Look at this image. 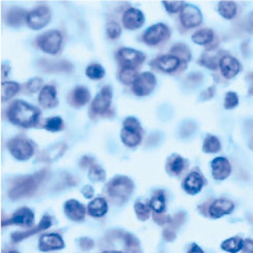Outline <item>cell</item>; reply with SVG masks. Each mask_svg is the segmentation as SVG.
<instances>
[{
    "instance_id": "27",
    "label": "cell",
    "mask_w": 253,
    "mask_h": 253,
    "mask_svg": "<svg viewBox=\"0 0 253 253\" xmlns=\"http://www.w3.org/2000/svg\"><path fill=\"white\" fill-rule=\"evenodd\" d=\"M90 92L89 90L84 87V86H78L77 88L74 89L71 100H72V105H74L77 108H81L85 106L86 103L90 100Z\"/></svg>"
},
{
    "instance_id": "44",
    "label": "cell",
    "mask_w": 253,
    "mask_h": 253,
    "mask_svg": "<svg viewBox=\"0 0 253 253\" xmlns=\"http://www.w3.org/2000/svg\"><path fill=\"white\" fill-rule=\"evenodd\" d=\"M108 38L111 40H117L121 34V27L117 22H110L107 25Z\"/></svg>"
},
{
    "instance_id": "7",
    "label": "cell",
    "mask_w": 253,
    "mask_h": 253,
    "mask_svg": "<svg viewBox=\"0 0 253 253\" xmlns=\"http://www.w3.org/2000/svg\"><path fill=\"white\" fill-rule=\"evenodd\" d=\"M10 154L18 160H27L34 153V147L32 143L23 137H15L6 144Z\"/></svg>"
},
{
    "instance_id": "50",
    "label": "cell",
    "mask_w": 253,
    "mask_h": 253,
    "mask_svg": "<svg viewBox=\"0 0 253 253\" xmlns=\"http://www.w3.org/2000/svg\"><path fill=\"white\" fill-rule=\"evenodd\" d=\"M82 193L84 194L85 198L91 199L92 197H93L94 190H93V188H92L90 185H87V186H85V187L82 189Z\"/></svg>"
},
{
    "instance_id": "45",
    "label": "cell",
    "mask_w": 253,
    "mask_h": 253,
    "mask_svg": "<svg viewBox=\"0 0 253 253\" xmlns=\"http://www.w3.org/2000/svg\"><path fill=\"white\" fill-rule=\"evenodd\" d=\"M163 4L169 14H176L185 6V2L180 1V0H178V1H163Z\"/></svg>"
},
{
    "instance_id": "17",
    "label": "cell",
    "mask_w": 253,
    "mask_h": 253,
    "mask_svg": "<svg viewBox=\"0 0 253 253\" xmlns=\"http://www.w3.org/2000/svg\"><path fill=\"white\" fill-rule=\"evenodd\" d=\"M39 248L41 251L48 252L52 250H60L64 248V241L61 236L57 234L42 235L40 238Z\"/></svg>"
},
{
    "instance_id": "31",
    "label": "cell",
    "mask_w": 253,
    "mask_h": 253,
    "mask_svg": "<svg viewBox=\"0 0 253 253\" xmlns=\"http://www.w3.org/2000/svg\"><path fill=\"white\" fill-rule=\"evenodd\" d=\"M218 11H219V14L223 18L231 20L237 14V5L234 1H229V0H226V1H220L219 4H218Z\"/></svg>"
},
{
    "instance_id": "24",
    "label": "cell",
    "mask_w": 253,
    "mask_h": 253,
    "mask_svg": "<svg viewBox=\"0 0 253 253\" xmlns=\"http://www.w3.org/2000/svg\"><path fill=\"white\" fill-rule=\"evenodd\" d=\"M235 208L234 203L228 200L224 199H219L215 201L209 209L210 216L213 218H220L224 215H227L229 213H232V211Z\"/></svg>"
},
{
    "instance_id": "46",
    "label": "cell",
    "mask_w": 253,
    "mask_h": 253,
    "mask_svg": "<svg viewBox=\"0 0 253 253\" xmlns=\"http://www.w3.org/2000/svg\"><path fill=\"white\" fill-rule=\"evenodd\" d=\"M238 103H239V98L235 92H227L225 95V100H224V108L227 110L234 109L235 107L238 106Z\"/></svg>"
},
{
    "instance_id": "36",
    "label": "cell",
    "mask_w": 253,
    "mask_h": 253,
    "mask_svg": "<svg viewBox=\"0 0 253 253\" xmlns=\"http://www.w3.org/2000/svg\"><path fill=\"white\" fill-rule=\"evenodd\" d=\"M184 165H185L184 159L179 155H175L169 160L167 169L171 175L179 176L184 169Z\"/></svg>"
},
{
    "instance_id": "32",
    "label": "cell",
    "mask_w": 253,
    "mask_h": 253,
    "mask_svg": "<svg viewBox=\"0 0 253 253\" xmlns=\"http://www.w3.org/2000/svg\"><path fill=\"white\" fill-rule=\"evenodd\" d=\"M170 53L171 55L178 57V58L184 63L188 62L191 59V52L187 45L184 43H177L175 45H172Z\"/></svg>"
},
{
    "instance_id": "53",
    "label": "cell",
    "mask_w": 253,
    "mask_h": 253,
    "mask_svg": "<svg viewBox=\"0 0 253 253\" xmlns=\"http://www.w3.org/2000/svg\"><path fill=\"white\" fill-rule=\"evenodd\" d=\"M188 253H204L202 248L200 246H198L197 244H192V246L190 247Z\"/></svg>"
},
{
    "instance_id": "22",
    "label": "cell",
    "mask_w": 253,
    "mask_h": 253,
    "mask_svg": "<svg viewBox=\"0 0 253 253\" xmlns=\"http://www.w3.org/2000/svg\"><path fill=\"white\" fill-rule=\"evenodd\" d=\"M219 66L223 77L226 79H232L236 77L241 70L240 62L232 56L222 57L219 61Z\"/></svg>"
},
{
    "instance_id": "15",
    "label": "cell",
    "mask_w": 253,
    "mask_h": 253,
    "mask_svg": "<svg viewBox=\"0 0 253 253\" xmlns=\"http://www.w3.org/2000/svg\"><path fill=\"white\" fill-rule=\"evenodd\" d=\"M212 176L215 180L222 181L231 175L232 167L225 157H216L211 163Z\"/></svg>"
},
{
    "instance_id": "34",
    "label": "cell",
    "mask_w": 253,
    "mask_h": 253,
    "mask_svg": "<svg viewBox=\"0 0 253 253\" xmlns=\"http://www.w3.org/2000/svg\"><path fill=\"white\" fill-rule=\"evenodd\" d=\"M192 42L197 44H208L214 39V32L211 29H202L192 36Z\"/></svg>"
},
{
    "instance_id": "38",
    "label": "cell",
    "mask_w": 253,
    "mask_h": 253,
    "mask_svg": "<svg viewBox=\"0 0 253 253\" xmlns=\"http://www.w3.org/2000/svg\"><path fill=\"white\" fill-rule=\"evenodd\" d=\"M220 142L214 135H209L206 137V140L203 145V150L206 153H217L218 151H220Z\"/></svg>"
},
{
    "instance_id": "11",
    "label": "cell",
    "mask_w": 253,
    "mask_h": 253,
    "mask_svg": "<svg viewBox=\"0 0 253 253\" xmlns=\"http://www.w3.org/2000/svg\"><path fill=\"white\" fill-rule=\"evenodd\" d=\"M113 91L110 86H105L92 101L91 113L92 115H102L108 112L112 103Z\"/></svg>"
},
{
    "instance_id": "33",
    "label": "cell",
    "mask_w": 253,
    "mask_h": 253,
    "mask_svg": "<svg viewBox=\"0 0 253 253\" xmlns=\"http://www.w3.org/2000/svg\"><path fill=\"white\" fill-rule=\"evenodd\" d=\"M65 149L66 145H58L57 147H51L48 150L43 151L41 154L40 159L43 160V162H52V160H55L56 158L61 156L65 151Z\"/></svg>"
},
{
    "instance_id": "10",
    "label": "cell",
    "mask_w": 253,
    "mask_h": 253,
    "mask_svg": "<svg viewBox=\"0 0 253 253\" xmlns=\"http://www.w3.org/2000/svg\"><path fill=\"white\" fill-rule=\"evenodd\" d=\"M117 60L124 67H139L146 59V56L140 52L129 48H122L117 52Z\"/></svg>"
},
{
    "instance_id": "41",
    "label": "cell",
    "mask_w": 253,
    "mask_h": 253,
    "mask_svg": "<svg viewBox=\"0 0 253 253\" xmlns=\"http://www.w3.org/2000/svg\"><path fill=\"white\" fill-rule=\"evenodd\" d=\"M106 75V71L100 64H90L86 68V76L91 80H100Z\"/></svg>"
},
{
    "instance_id": "23",
    "label": "cell",
    "mask_w": 253,
    "mask_h": 253,
    "mask_svg": "<svg viewBox=\"0 0 253 253\" xmlns=\"http://www.w3.org/2000/svg\"><path fill=\"white\" fill-rule=\"evenodd\" d=\"M181 60L174 55H164L160 56L154 61L158 70L165 73H174L178 70L181 64Z\"/></svg>"
},
{
    "instance_id": "43",
    "label": "cell",
    "mask_w": 253,
    "mask_h": 253,
    "mask_svg": "<svg viewBox=\"0 0 253 253\" xmlns=\"http://www.w3.org/2000/svg\"><path fill=\"white\" fill-rule=\"evenodd\" d=\"M134 211H135L137 218H139L141 221H146L147 219H149V217H150V214H151L150 207L147 206L146 204H144L142 202L135 203Z\"/></svg>"
},
{
    "instance_id": "21",
    "label": "cell",
    "mask_w": 253,
    "mask_h": 253,
    "mask_svg": "<svg viewBox=\"0 0 253 253\" xmlns=\"http://www.w3.org/2000/svg\"><path fill=\"white\" fill-rule=\"evenodd\" d=\"M204 186V178L198 171H191L183 181V189L188 194L199 193Z\"/></svg>"
},
{
    "instance_id": "28",
    "label": "cell",
    "mask_w": 253,
    "mask_h": 253,
    "mask_svg": "<svg viewBox=\"0 0 253 253\" xmlns=\"http://www.w3.org/2000/svg\"><path fill=\"white\" fill-rule=\"evenodd\" d=\"M25 18H27L26 11L24 9H22V8L15 7V8L9 9L6 13L5 22L10 26L17 27V26H20L22 24Z\"/></svg>"
},
{
    "instance_id": "51",
    "label": "cell",
    "mask_w": 253,
    "mask_h": 253,
    "mask_svg": "<svg viewBox=\"0 0 253 253\" xmlns=\"http://www.w3.org/2000/svg\"><path fill=\"white\" fill-rule=\"evenodd\" d=\"M243 250L245 253H253V241L251 240L244 241Z\"/></svg>"
},
{
    "instance_id": "25",
    "label": "cell",
    "mask_w": 253,
    "mask_h": 253,
    "mask_svg": "<svg viewBox=\"0 0 253 253\" xmlns=\"http://www.w3.org/2000/svg\"><path fill=\"white\" fill-rule=\"evenodd\" d=\"M185 217L186 215L183 212H179L174 216L169 225L164 231V238L166 241H168V242H171V241H174L176 239L177 231L183 224V222L185 221Z\"/></svg>"
},
{
    "instance_id": "1",
    "label": "cell",
    "mask_w": 253,
    "mask_h": 253,
    "mask_svg": "<svg viewBox=\"0 0 253 253\" xmlns=\"http://www.w3.org/2000/svg\"><path fill=\"white\" fill-rule=\"evenodd\" d=\"M41 116V111L23 100H16L11 103L7 111L8 120L18 126L29 128L37 125Z\"/></svg>"
},
{
    "instance_id": "12",
    "label": "cell",
    "mask_w": 253,
    "mask_h": 253,
    "mask_svg": "<svg viewBox=\"0 0 253 253\" xmlns=\"http://www.w3.org/2000/svg\"><path fill=\"white\" fill-rule=\"evenodd\" d=\"M180 20L182 25L185 28H194L199 26L203 22L202 11L194 5L185 4L181 10Z\"/></svg>"
},
{
    "instance_id": "40",
    "label": "cell",
    "mask_w": 253,
    "mask_h": 253,
    "mask_svg": "<svg viewBox=\"0 0 253 253\" xmlns=\"http://www.w3.org/2000/svg\"><path fill=\"white\" fill-rule=\"evenodd\" d=\"M63 126H64V122L61 117H51L45 120L43 128L52 132H57V131L62 130Z\"/></svg>"
},
{
    "instance_id": "8",
    "label": "cell",
    "mask_w": 253,
    "mask_h": 253,
    "mask_svg": "<svg viewBox=\"0 0 253 253\" xmlns=\"http://www.w3.org/2000/svg\"><path fill=\"white\" fill-rule=\"evenodd\" d=\"M170 37L169 28L164 24L158 23L151 27H149L143 36V41L149 45H156L160 42H165Z\"/></svg>"
},
{
    "instance_id": "26",
    "label": "cell",
    "mask_w": 253,
    "mask_h": 253,
    "mask_svg": "<svg viewBox=\"0 0 253 253\" xmlns=\"http://www.w3.org/2000/svg\"><path fill=\"white\" fill-rule=\"evenodd\" d=\"M109 206L107 201L103 198H96L88 205V213L92 217H102L107 214Z\"/></svg>"
},
{
    "instance_id": "37",
    "label": "cell",
    "mask_w": 253,
    "mask_h": 253,
    "mask_svg": "<svg viewBox=\"0 0 253 253\" xmlns=\"http://www.w3.org/2000/svg\"><path fill=\"white\" fill-rule=\"evenodd\" d=\"M244 241L241 238H231L221 244V248L224 251L231 252V253H237L241 249H243Z\"/></svg>"
},
{
    "instance_id": "5",
    "label": "cell",
    "mask_w": 253,
    "mask_h": 253,
    "mask_svg": "<svg viewBox=\"0 0 253 253\" xmlns=\"http://www.w3.org/2000/svg\"><path fill=\"white\" fill-rule=\"evenodd\" d=\"M37 43L44 53L55 55L61 49L62 36L58 30L47 31L38 38Z\"/></svg>"
},
{
    "instance_id": "52",
    "label": "cell",
    "mask_w": 253,
    "mask_h": 253,
    "mask_svg": "<svg viewBox=\"0 0 253 253\" xmlns=\"http://www.w3.org/2000/svg\"><path fill=\"white\" fill-rule=\"evenodd\" d=\"M93 163H94V159L92 157H89V156H84L81 160V167L82 168H86L88 167L89 165L93 166Z\"/></svg>"
},
{
    "instance_id": "19",
    "label": "cell",
    "mask_w": 253,
    "mask_h": 253,
    "mask_svg": "<svg viewBox=\"0 0 253 253\" xmlns=\"http://www.w3.org/2000/svg\"><path fill=\"white\" fill-rule=\"evenodd\" d=\"M39 67L45 73H70L73 70V65L68 61H51L42 59L38 63Z\"/></svg>"
},
{
    "instance_id": "35",
    "label": "cell",
    "mask_w": 253,
    "mask_h": 253,
    "mask_svg": "<svg viewBox=\"0 0 253 253\" xmlns=\"http://www.w3.org/2000/svg\"><path fill=\"white\" fill-rule=\"evenodd\" d=\"M20 90V85L16 82H3L1 84V100L6 101L15 96Z\"/></svg>"
},
{
    "instance_id": "20",
    "label": "cell",
    "mask_w": 253,
    "mask_h": 253,
    "mask_svg": "<svg viewBox=\"0 0 253 253\" xmlns=\"http://www.w3.org/2000/svg\"><path fill=\"white\" fill-rule=\"evenodd\" d=\"M39 102L44 109H53L58 106L56 88L53 85L44 86L40 92Z\"/></svg>"
},
{
    "instance_id": "49",
    "label": "cell",
    "mask_w": 253,
    "mask_h": 253,
    "mask_svg": "<svg viewBox=\"0 0 253 253\" xmlns=\"http://www.w3.org/2000/svg\"><path fill=\"white\" fill-rule=\"evenodd\" d=\"M80 246L85 251L91 250L94 247V241L90 238H82L80 240Z\"/></svg>"
},
{
    "instance_id": "42",
    "label": "cell",
    "mask_w": 253,
    "mask_h": 253,
    "mask_svg": "<svg viewBox=\"0 0 253 253\" xmlns=\"http://www.w3.org/2000/svg\"><path fill=\"white\" fill-rule=\"evenodd\" d=\"M88 176L92 182H102L106 180L107 174H106L105 169H103L100 166L93 165L90 167Z\"/></svg>"
},
{
    "instance_id": "6",
    "label": "cell",
    "mask_w": 253,
    "mask_h": 253,
    "mask_svg": "<svg viewBox=\"0 0 253 253\" xmlns=\"http://www.w3.org/2000/svg\"><path fill=\"white\" fill-rule=\"evenodd\" d=\"M52 19V13L47 5L38 6L27 14V25L33 30H40L47 26Z\"/></svg>"
},
{
    "instance_id": "39",
    "label": "cell",
    "mask_w": 253,
    "mask_h": 253,
    "mask_svg": "<svg viewBox=\"0 0 253 253\" xmlns=\"http://www.w3.org/2000/svg\"><path fill=\"white\" fill-rule=\"evenodd\" d=\"M137 77H139V75L136 74L134 68H129V67H124L122 68V71L120 72V75H119V80L123 83V84H126V85H130L136 81Z\"/></svg>"
},
{
    "instance_id": "48",
    "label": "cell",
    "mask_w": 253,
    "mask_h": 253,
    "mask_svg": "<svg viewBox=\"0 0 253 253\" xmlns=\"http://www.w3.org/2000/svg\"><path fill=\"white\" fill-rule=\"evenodd\" d=\"M153 219H154V221L157 223V224H159V225H165V224H167V223H170V221H171V219H170V217L169 216V215H166V214H158V213H153Z\"/></svg>"
},
{
    "instance_id": "3",
    "label": "cell",
    "mask_w": 253,
    "mask_h": 253,
    "mask_svg": "<svg viewBox=\"0 0 253 253\" xmlns=\"http://www.w3.org/2000/svg\"><path fill=\"white\" fill-rule=\"evenodd\" d=\"M134 189L133 182L125 176L115 177L107 186V191L110 197L121 203L127 201Z\"/></svg>"
},
{
    "instance_id": "9",
    "label": "cell",
    "mask_w": 253,
    "mask_h": 253,
    "mask_svg": "<svg viewBox=\"0 0 253 253\" xmlns=\"http://www.w3.org/2000/svg\"><path fill=\"white\" fill-rule=\"evenodd\" d=\"M156 86V78L152 73L145 72L137 77L132 85V91L136 96H148Z\"/></svg>"
},
{
    "instance_id": "16",
    "label": "cell",
    "mask_w": 253,
    "mask_h": 253,
    "mask_svg": "<svg viewBox=\"0 0 253 253\" xmlns=\"http://www.w3.org/2000/svg\"><path fill=\"white\" fill-rule=\"evenodd\" d=\"M65 215L75 222H81L85 219L86 208L80 202L76 200L67 201L64 205Z\"/></svg>"
},
{
    "instance_id": "54",
    "label": "cell",
    "mask_w": 253,
    "mask_h": 253,
    "mask_svg": "<svg viewBox=\"0 0 253 253\" xmlns=\"http://www.w3.org/2000/svg\"><path fill=\"white\" fill-rule=\"evenodd\" d=\"M10 72V68H9V66L8 65H6V64H2L1 65V74H2V78H5L7 75H8V73Z\"/></svg>"
},
{
    "instance_id": "13",
    "label": "cell",
    "mask_w": 253,
    "mask_h": 253,
    "mask_svg": "<svg viewBox=\"0 0 253 253\" xmlns=\"http://www.w3.org/2000/svg\"><path fill=\"white\" fill-rule=\"evenodd\" d=\"M34 222V213L31 209L21 208L17 210L9 219H5L1 222V226H6L8 224H16L21 226L30 227Z\"/></svg>"
},
{
    "instance_id": "55",
    "label": "cell",
    "mask_w": 253,
    "mask_h": 253,
    "mask_svg": "<svg viewBox=\"0 0 253 253\" xmlns=\"http://www.w3.org/2000/svg\"><path fill=\"white\" fill-rule=\"evenodd\" d=\"M102 253H127V252H122V251H103Z\"/></svg>"
},
{
    "instance_id": "14",
    "label": "cell",
    "mask_w": 253,
    "mask_h": 253,
    "mask_svg": "<svg viewBox=\"0 0 253 253\" xmlns=\"http://www.w3.org/2000/svg\"><path fill=\"white\" fill-rule=\"evenodd\" d=\"M123 25L128 30H135L141 28L145 23V16L143 11L137 8H129L125 11L122 17Z\"/></svg>"
},
{
    "instance_id": "4",
    "label": "cell",
    "mask_w": 253,
    "mask_h": 253,
    "mask_svg": "<svg viewBox=\"0 0 253 253\" xmlns=\"http://www.w3.org/2000/svg\"><path fill=\"white\" fill-rule=\"evenodd\" d=\"M143 128L136 118L128 117L123 122V128L121 130V140L126 147L134 148L142 141Z\"/></svg>"
},
{
    "instance_id": "18",
    "label": "cell",
    "mask_w": 253,
    "mask_h": 253,
    "mask_svg": "<svg viewBox=\"0 0 253 253\" xmlns=\"http://www.w3.org/2000/svg\"><path fill=\"white\" fill-rule=\"evenodd\" d=\"M52 223H53L52 218L49 215H44L37 227L28 229V231H25V232L14 233L11 235V239H13L14 242H20V241H23L24 239H27L42 231H44V229H48L52 225Z\"/></svg>"
},
{
    "instance_id": "30",
    "label": "cell",
    "mask_w": 253,
    "mask_h": 253,
    "mask_svg": "<svg viewBox=\"0 0 253 253\" xmlns=\"http://www.w3.org/2000/svg\"><path fill=\"white\" fill-rule=\"evenodd\" d=\"M120 236L117 235V237H120L123 239L125 247L127 249V253H142L140 242L134 236L128 234V233H119Z\"/></svg>"
},
{
    "instance_id": "2",
    "label": "cell",
    "mask_w": 253,
    "mask_h": 253,
    "mask_svg": "<svg viewBox=\"0 0 253 253\" xmlns=\"http://www.w3.org/2000/svg\"><path fill=\"white\" fill-rule=\"evenodd\" d=\"M45 176H47V169H42L33 175L20 177L14 182L13 187L9 190V198L16 201L23 198L31 197L38 190Z\"/></svg>"
},
{
    "instance_id": "47",
    "label": "cell",
    "mask_w": 253,
    "mask_h": 253,
    "mask_svg": "<svg viewBox=\"0 0 253 253\" xmlns=\"http://www.w3.org/2000/svg\"><path fill=\"white\" fill-rule=\"evenodd\" d=\"M42 80L41 78H32L26 84V88L31 93L38 92L40 89H42Z\"/></svg>"
},
{
    "instance_id": "29",
    "label": "cell",
    "mask_w": 253,
    "mask_h": 253,
    "mask_svg": "<svg viewBox=\"0 0 253 253\" xmlns=\"http://www.w3.org/2000/svg\"><path fill=\"white\" fill-rule=\"evenodd\" d=\"M149 207L154 213L162 214L166 210V195L163 190H158L153 195L150 203H149Z\"/></svg>"
}]
</instances>
